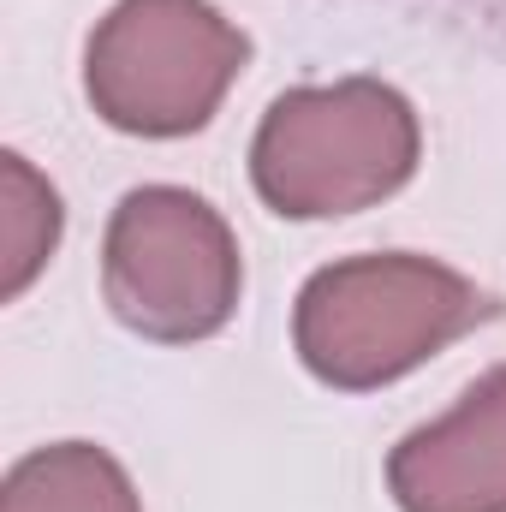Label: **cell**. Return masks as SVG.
Returning a JSON list of instances; mask_svg holds the SVG:
<instances>
[{"label": "cell", "mask_w": 506, "mask_h": 512, "mask_svg": "<svg viewBox=\"0 0 506 512\" xmlns=\"http://www.w3.org/2000/svg\"><path fill=\"white\" fill-rule=\"evenodd\" d=\"M245 292L227 215L185 185H137L102 239V298L114 322L155 346L215 340Z\"/></svg>", "instance_id": "277c9868"}, {"label": "cell", "mask_w": 506, "mask_h": 512, "mask_svg": "<svg viewBox=\"0 0 506 512\" xmlns=\"http://www.w3.org/2000/svg\"><path fill=\"white\" fill-rule=\"evenodd\" d=\"M423 161L417 108L381 78L298 84L251 137V185L280 221L364 215L411 185Z\"/></svg>", "instance_id": "7a4b0ae2"}, {"label": "cell", "mask_w": 506, "mask_h": 512, "mask_svg": "<svg viewBox=\"0 0 506 512\" xmlns=\"http://www.w3.org/2000/svg\"><path fill=\"white\" fill-rule=\"evenodd\" d=\"M0 512H143V495L108 447L48 441L6 471Z\"/></svg>", "instance_id": "8992f818"}, {"label": "cell", "mask_w": 506, "mask_h": 512, "mask_svg": "<svg viewBox=\"0 0 506 512\" xmlns=\"http://www.w3.org/2000/svg\"><path fill=\"white\" fill-rule=\"evenodd\" d=\"M60 191L18 155H0V298L12 304L60 245Z\"/></svg>", "instance_id": "52a82bcc"}, {"label": "cell", "mask_w": 506, "mask_h": 512, "mask_svg": "<svg viewBox=\"0 0 506 512\" xmlns=\"http://www.w3.org/2000/svg\"><path fill=\"white\" fill-rule=\"evenodd\" d=\"M387 495L399 512H506V364L387 453Z\"/></svg>", "instance_id": "5b68a950"}, {"label": "cell", "mask_w": 506, "mask_h": 512, "mask_svg": "<svg viewBox=\"0 0 506 512\" xmlns=\"http://www.w3.org/2000/svg\"><path fill=\"white\" fill-rule=\"evenodd\" d=\"M245 66L251 36L215 0H114L84 42V96L102 126L173 143L221 114Z\"/></svg>", "instance_id": "3957f363"}, {"label": "cell", "mask_w": 506, "mask_h": 512, "mask_svg": "<svg viewBox=\"0 0 506 512\" xmlns=\"http://www.w3.org/2000/svg\"><path fill=\"white\" fill-rule=\"evenodd\" d=\"M501 298L417 251L322 262L292 304V352L334 393H376L495 322Z\"/></svg>", "instance_id": "6da1fadb"}]
</instances>
